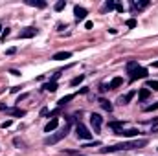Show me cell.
<instances>
[{
	"mask_svg": "<svg viewBox=\"0 0 158 156\" xmlns=\"http://www.w3.org/2000/svg\"><path fill=\"white\" fill-rule=\"evenodd\" d=\"M147 145V140H132V142H121L112 147H103L101 153H116V151H132V149H142Z\"/></svg>",
	"mask_w": 158,
	"mask_h": 156,
	"instance_id": "6da1fadb",
	"label": "cell"
},
{
	"mask_svg": "<svg viewBox=\"0 0 158 156\" xmlns=\"http://www.w3.org/2000/svg\"><path fill=\"white\" fill-rule=\"evenodd\" d=\"M68 130H70V125H66L61 132H55V134H52V136H48L46 140H44V143L46 145H55L57 142H61L63 138H66V134H68Z\"/></svg>",
	"mask_w": 158,
	"mask_h": 156,
	"instance_id": "7a4b0ae2",
	"label": "cell"
},
{
	"mask_svg": "<svg viewBox=\"0 0 158 156\" xmlns=\"http://www.w3.org/2000/svg\"><path fill=\"white\" fill-rule=\"evenodd\" d=\"M76 134H77V138H81V140H86V142L92 138V132H90V130H88L83 123H77V125H76Z\"/></svg>",
	"mask_w": 158,
	"mask_h": 156,
	"instance_id": "3957f363",
	"label": "cell"
},
{
	"mask_svg": "<svg viewBox=\"0 0 158 156\" xmlns=\"http://www.w3.org/2000/svg\"><path fill=\"white\" fill-rule=\"evenodd\" d=\"M145 77H147V68H143V66H138L131 74V81H138V79H145Z\"/></svg>",
	"mask_w": 158,
	"mask_h": 156,
	"instance_id": "277c9868",
	"label": "cell"
},
{
	"mask_svg": "<svg viewBox=\"0 0 158 156\" xmlns=\"http://www.w3.org/2000/svg\"><path fill=\"white\" fill-rule=\"evenodd\" d=\"M90 125L94 127L96 132H99V129H101V125H103V117L99 116V114H90Z\"/></svg>",
	"mask_w": 158,
	"mask_h": 156,
	"instance_id": "5b68a950",
	"label": "cell"
},
{
	"mask_svg": "<svg viewBox=\"0 0 158 156\" xmlns=\"http://www.w3.org/2000/svg\"><path fill=\"white\" fill-rule=\"evenodd\" d=\"M37 35V28H24L22 31H20V39H31V37H35Z\"/></svg>",
	"mask_w": 158,
	"mask_h": 156,
	"instance_id": "8992f818",
	"label": "cell"
},
{
	"mask_svg": "<svg viewBox=\"0 0 158 156\" xmlns=\"http://www.w3.org/2000/svg\"><path fill=\"white\" fill-rule=\"evenodd\" d=\"M86 13H88V11H86L85 7H81V6H76V7H74V15H76L77 20H85V18H86Z\"/></svg>",
	"mask_w": 158,
	"mask_h": 156,
	"instance_id": "52a82bcc",
	"label": "cell"
},
{
	"mask_svg": "<svg viewBox=\"0 0 158 156\" xmlns=\"http://www.w3.org/2000/svg\"><path fill=\"white\" fill-rule=\"evenodd\" d=\"M57 125H59V119H57V117L50 119V121L46 123V127H44V132H52V130H55V129H57Z\"/></svg>",
	"mask_w": 158,
	"mask_h": 156,
	"instance_id": "ba28073f",
	"label": "cell"
},
{
	"mask_svg": "<svg viewBox=\"0 0 158 156\" xmlns=\"http://www.w3.org/2000/svg\"><path fill=\"white\" fill-rule=\"evenodd\" d=\"M138 134H140L138 129H129V130H121L119 132V136H125V138H136Z\"/></svg>",
	"mask_w": 158,
	"mask_h": 156,
	"instance_id": "9c48e42d",
	"label": "cell"
},
{
	"mask_svg": "<svg viewBox=\"0 0 158 156\" xmlns=\"http://www.w3.org/2000/svg\"><path fill=\"white\" fill-rule=\"evenodd\" d=\"M70 57H72L70 51H59V53H55L52 59H53V61H64V59H70Z\"/></svg>",
	"mask_w": 158,
	"mask_h": 156,
	"instance_id": "30bf717a",
	"label": "cell"
},
{
	"mask_svg": "<svg viewBox=\"0 0 158 156\" xmlns=\"http://www.w3.org/2000/svg\"><path fill=\"white\" fill-rule=\"evenodd\" d=\"M109 127H110L116 134H119V132L123 130V121H110V123H109Z\"/></svg>",
	"mask_w": 158,
	"mask_h": 156,
	"instance_id": "8fae6325",
	"label": "cell"
},
{
	"mask_svg": "<svg viewBox=\"0 0 158 156\" xmlns=\"http://www.w3.org/2000/svg\"><path fill=\"white\" fill-rule=\"evenodd\" d=\"M134 94H136V92H129V94L121 96V97L118 99V103H119V105H127V103H129V101H131V99L134 97Z\"/></svg>",
	"mask_w": 158,
	"mask_h": 156,
	"instance_id": "7c38bea8",
	"label": "cell"
},
{
	"mask_svg": "<svg viewBox=\"0 0 158 156\" xmlns=\"http://www.w3.org/2000/svg\"><path fill=\"white\" fill-rule=\"evenodd\" d=\"M74 97H76V94H68V96H64V97H61V99L57 101V105H59V107H64V105H66L68 101H72Z\"/></svg>",
	"mask_w": 158,
	"mask_h": 156,
	"instance_id": "4fadbf2b",
	"label": "cell"
},
{
	"mask_svg": "<svg viewBox=\"0 0 158 156\" xmlns=\"http://www.w3.org/2000/svg\"><path fill=\"white\" fill-rule=\"evenodd\" d=\"M4 112H7L11 116H26V110H20V109H6Z\"/></svg>",
	"mask_w": 158,
	"mask_h": 156,
	"instance_id": "5bb4252c",
	"label": "cell"
},
{
	"mask_svg": "<svg viewBox=\"0 0 158 156\" xmlns=\"http://www.w3.org/2000/svg\"><path fill=\"white\" fill-rule=\"evenodd\" d=\"M123 84V79L121 77H114L110 83H109V88H118V86H121Z\"/></svg>",
	"mask_w": 158,
	"mask_h": 156,
	"instance_id": "9a60e30c",
	"label": "cell"
},
{
	"mask_svg": "<svg viewBox=\"0 0 158 156\" xmlns=\"http://www.w3.org/2000/svg\"><path fill=\"white\" fill-rule=\"evenodd\" d=\"M28 6H35V7H46V2L42 0H26Z\"/></svg>",
	"mask_w": 158,
	"mask_h": 156,
	"instance_id": "2e32d148",
	"label": "cell"
},
{
	"mask_svg": "<svg viewBox=\"0 0 158 156\" xmlns=\"http://www.w3.org/2000/svg\"><path fill=\"white\" fill-rule=\"evenodd\" d=\"M42 88H44V90H48V92H55L59 86H57V83H52V81H48V83H46Z\"/></svg>",
	"mask_w": 158,
	"mask_h": 156,
	"instance_id": "e0dca14e",
	"label": "cell"
},
{
	"mask_svg": "<svg viewBox=\"0 0 158 156\" xmlns=\"http://www.w3.org/2000/svg\"><path fill=\"white\" fill-rule=\"evenodd\" d=\"M149 94H151V90H149V88H142V90H140V94H138V97H140L142 101H145V99L149 97Z\"/></svg>",
	"mask_w": 158,
	"mask_h": 156,
	"instance_id": "ac0fdd59",
	"label": "cell"
},
{
	"mask_svg": "<svg viewBox=\"0 0 158 156\" xmlns=\"http://www.w3.org/2000/svg\"><path fill=\"white\" fill-rule=\"evenodd\" d=\"M99 105H101L107 112H112V105H110V101H107V99H99Z\"/></svg>",
	"mask_w": 158,
	"mask_h": 156,
	"instance_id": "d6986e66",
	"label": "cell"
},
{
	"mask_svg": "<svg viewBox=\"0 0 158 156\" xmlns=\"http://www.w3.org/2000/svg\"><path fill=\"white\" fill-rule=\"evenodd\" d=\"M136 68H138V63H136V61H131V63H127V72H129V74H132Z\"/></svg>",
	"mask_w": 158,
	"mask_h": 156,
	"instance_id": "ffe728a7",
	"label": "cell"
},
{
	"mask_svg": "<svg viewBox=\"0 0 158 156\" xmlns=\"http://www.w3.org/2000/svg\"><path fill=\"white\" fill-rule=\"evenodd\" d=\"M145 88H149V90H158V81H147V86Z\"/></svg>",
	"mask_w": 158,
	"mask_h": 156,
	"instance_id": "44dd1931",
	"label": "cell"
},
{
	"mask_svg": "<svg viewBox=\"0 0 158 156\" xmlns=\"http://www.w3.org/2000/svg\"><path fill=\"white\" fill-rule=\"evenodd\" d=\"M53 7H55V11H63V9L66 7V2H64V0H59V2H57Z\"/></svg>",
	"mask_w": 158,
	"mask_h": 156,
	"instance_id": "7402d4cb",
	"label": "cell"
},
{
	"mask_svg": "<svg viewBox=\"0 0 158 156\" xmlns=\"http://www.w3.org/2000/svg\"><path fill=\"white\" fill-rule=\"evenodd\" d=\"M83 79H85V76H79V77H74L72 81H70V84H72V86H77L79 83H83Z\"/></svg>",
	"mask_w": 158,
	"mask_h": 156,
	"instance_id": "603a6c76",
	"label": "cell"
},
{
	"mask_svg": "<svg viewBox=\"0 0 158 156\" xmlns=\"http://www.w3.org/2000/svg\"><path fill=\"white\" fill-rule=\"evenodd\" d=\"M114 7H116V4H114L112 0H109V2H105V9H109V11H110V9H114Z\"/></svg>",
	"mask_w": 158,
	"mask_h": 156,
	"instance_id": "cb8c5ba5",
	"label": "cell"
},
{
	"mask_svg": "<svg viewBox=\"0 0 158 156\" xmlns=\"http://www.w3.org/2000/svg\"><path fill=\"white\" fill-rule=\"evenodd\" d=\"M158 109V103H155V105H149V107H145V112H153V110H156Z\"/></svg>",
	"mask_w": 158,
	"mask_h": 156,
	"instance_id": "d4e9b609",
	"label": "cell"
},
{
	"mask_svg": "<svg viewBox=\"0 0 158 156\" xmlns=\"http://www.w3.org/2000/svg\"><path fill=\"white\" fill-rule=\"evenodd\" d=\"M127 28H136V20L134 18H129L127 20Z\"/></svg>",
	"mask_w": 158,
	"mask_h": 156,
	"instance_id": "484cf974",
	"label": "cell"
},
{
	"mask_svg": "<svg viewBox=\"0 0 158 156\" xmlns=\"http://www.w3.org/2000/svg\"><path fill=\"white\" fill-rule=\"evenodd\" d=\"M0 35H2V40H6V37L9 35V28H6V30H2V33H0Z\"/></svg>",
	"mask_w": 158,
	"mask_h": 156,
	"instance_id": "4316f807",
	"label": "cell"
},
{
	"mask_svg": "<svg viewBox=\"0 0 158 156\" xmlns=\"http://www.w3.org/2000/svg\"><path fill=\"white\" fill-rule=\"evenodd\" d=\"M57 114H61V107H59V109H55V110H52V112H50V117L57 116Z\"/></svg>",
	"mask_w": 158,
	"mask_h": 156,
	"instance_id": "83f0119b",
	"label": "cell"
},
{
	"mask_svg": "<svg viewBox=\"0 0 158 156\" xmlns=\"http://www.w3.org/2000/svg\"><path fill=\"white\" fill-rule=\"evenodd\" d=\"M7 127H11V119H7V121L2 123V129H7Z\"/></svg>",
	"mask_w": 158,
	"mask_h": 156,
	"instance_id": "f1b7e54d",
	"label": "cell"
},
{
	"mask_svg": "<svg viewBox=\"0 0 158 156\" xmlns=\"http://www.w3.org/2000/svg\"><path fill=\"white\" fill-rule=\"evenodd\" d=\"M92 26H94V24H92V22H90V20H86V22H85V28H86V30H90V28H92Z\"/></svg>",
	"mask_w": 158,
	"mask_h": 156,
	"instance_id": "f546056e",
	"label": "cell"
},
{
	"mask_svg": "<svg viewBox=\"0 0 158 156\" xmlns=\"http://www.w3.org/2000/svg\"><path fill=\"white\" fill-rule=\"evenodd\" d=\"M26 97H28V94H22V96H20L19 99H17V103H20V101H22V99H26Z\"/></svg>",
	"mask_w": 158,
	"mask_h": 156,
	"instance_id": "4dcf8cb0",
	"label": "cell"
},
{
	"mask_svg": "<svg viewBox=\"0 0 158 156\" xmlns=\"http://www.w3.org/2000/svg\"><path fill=\"white\" fill-rule=\"evenodd\" d=\"M99 145V142H94V143H88V145H85V147H98Z\"/></svg>",
	"mask_w": 158,
	"mask_h": 156,
	"instance_id": "1f68e13d",
	"label": "cell"
},
{
	"mask_svg": "<svg viewBox=\"0 0 158 156\" xmlns=\"http://www.w3.org/2000/svg\"><path fill=\"white\" fill-rule=\"evenodd\" d=\"M116 9H118L119 13H123V6H121V4H116Z\"/></svg>",
	"mask_w": 158,
	"mask_h": 156,
	"instance_id": "d6a6232c",
	"label": "cell"
},
{
	"mask_svg": "<svg viewBox=\"0 0 158 156\" xmlns=\"http://www.w3.org/2000/svg\"><path fill=\"white\" fill-rule=\"evenodd\" d=\"M15 51H17V50H15V48H9V50H7V55H13V53H15Z\"/></svg>",
	"mask_w": 158,
	"mask_h": 156,
	"instance_id": "836d02e7",
	"label": "cell"
},
{
	"mask_svg": "<svg viewBox=\"0 0 158 156\" xmlns=\"http://www.w3.org/2000/svg\"><path fill=\"white\" fill-rule=\"evenodd\" d=\"M153 66H155V68H158V61H156V63H153Z\"/></svg>",
	"mask_w": 158,
	"mask_h": 156,
	"instance_id": "e575fe53",
	"label": "cell"
},
{
	"mask_svg": "<svg viewBox=\"0 0 158 156\" xmlns=\"http://www.w3.org/2000/svg\"><path fill=\"white\" fill-rule=\"evenodd\" d=\"M2 30H4V28H2V24H0V33H2Z\"/></svg>",
	"mask_w": 158,
	"mask_h": 156,
	"instance_id": "d590c367",
	"label": "cell"
}]
</instances>
